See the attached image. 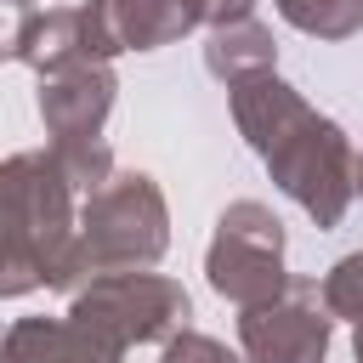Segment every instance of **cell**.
Masks as SVG:
<instances>
[{"label": "cell", "mask_w": 363, "mask_h": 363, "mask_svg": "<svg viewBox=\"0 0 363 363\" xmlns=\"http://www.w3.org/2000/svg\"><path fill=\"white\" fill-rule=\"evenodd\" d=\"M227 91H233V125L255 147L278 193H289L318 227H340L357 193V153L346 130L278 74H255Z\"/></svg>", "instance_id": "obj_1"}, {"label": "cell", "mask_w": 363, "mask_h": 363, "mask_svg": "<svg viewBox=\"0 0 363 363\" xmlns=\"http://www.w3.org/2000/svg\"><path fill=\"white\" fill-rule=\"evenodd\" d=\"M79 289L74 187L51 147L0 159V295Z\"/></svg>", "instance_id": "obj_2"}, {"label": "cell", "mask_w": 363, "mask_h": 363, "mask_svg": "<svg viewBox=\"0 0 363 363\" xmlns=\"http://www.w3.org/2000/svg\"><path fill=\"white\" fill-rule=\"evenodd\" d=\"M170 244V210L153 176L113 170L102 187L85 193L74 216V267L79 284L96 272H147Z\"/></svg>", "instance_id": "obj_3"}, {"label": "cell", "mask_w": 363, "mask_h": 363, "mask_svg": "<svg viewBox=\"0 0 363 363\" xmlns=\"http://www.w3.org/2000/svg\"><path fill=\"white\" fill-rule=\"evenodd\" d=\"M68 323L125 357L130 346L170 340L176 329H187V289L164 272H96L74 289Z\"/></svg>", "instance_id": "obj_4"}, {"label": "cell", "mask_w": 363, "mask_h": 363, "mask_svg": "<svg viewBox=\"0 0 363 363\" xmlns=\"http://www.w3.org/2000/svg\"><path fill=\"white\" fill-rule=\"evenodd\" d=\"M204 272H210V289L221 301H233L238 312L267 306L272 295L289 289V272H284V221L267 204H255V199L227 204L221 221H216V233H210Z\"/></svg>", "instance_id": "obj_5"}, {"label": "cell", "mask_w": 363, "mask_h": 363, "mask_svg": "<svg viewBox=\"0 0 363 363\" xmlns=\"http://www.w3.org/2000/svg\"><path fill=\"white\" fill-rule=\"evenodd\" d=\"M329 329H335V318L323 312L318 284L289 278L284 295H272L267 306H250L238 318V346H244V363H323Z\"/></svg>", "instance_id": "obj_6"}, {"label": "cell", "mask_w": 363, "mask_h": 363, "mask_svg": "<svg viewBox=\"0 0 363 363\" xmlns=\"http://www.w3.org/2000/svg\"><path fill=\"white\" fill-rule=\"evenodd\" d=\"M85 45L96 62L119 51H159L204 23V0H79Z\"/></svg>", "instance_id": "obj_7"}, {"label": "cell", "mask_w": 363, "mask_h": 363, "mask_svg": "<svg viewBox=\"0 0 363 363\" xmlns=\"http://www.w3.org/2000/svg\"><path fill=\"white\" fill-rule=\"evenodd\" d=\"M113 91H119V79H113L108 62H68L57 74H40V119L51 130V147L102 142Z\"/></svg>", "instance_id": "obj_8"}, {"label": "cell", "mask_w": 363, "mask_h": 363, "mask_svg": "<svg viewBox=\"0 0 363 363\" xmlns=\"http://www.w3.org/2000/svg\"><path fill=\"white\" fill-rule=\"evenodd\" d=\"M11 51L34 68V74H57L68 62H96L85 45V17L79 6H51V11H28L11 34Z\"/></svg>", "instance_id": "obj_9"}, {"label": "cell", "mask_w": 363, "mask_h": 363, "mask_svg": "<svg viewBox=\"0 0 363 363\" xmlns=\"http://www.w3.org/2000/svg\"><path fill=\"white\" fill-rule=\"evenodd\" d=\"M6 363H119V352L68 318H17L6 329Z\"/></svg>", "instance_id": "obj_10"}, {"label": "cell", "mask_w": 363, "mask_h": 363, "mask_svg": "<svg viewBox=\"0 0 363 363\" xmlns=\"http://www.w3.org/2000/svg\"><path fill=\"white\" fill-rule=\"evenodd\" d=\"M278 62V45H272V28H261L255 17L244 23H227V28H210V45H204V68L227 85L238 79H255V74H272Z\"/></svg>", "instance_id": "obj_11"}, {"label": "cell", "mask_w": 363, "mask_h": 363, "mask_svg": "<svg viewBox=\"0 0 363 363\" xmlns=\"http://www.w3.org/2000/svg\"><path fill=\"white\" fill-rule=\"evenodd\" d=\"M278 17L312 40H352L363 28V0H278Z\"/></svg>", "instance_id": "obj_12"}, {"label": "cell", "mask_w": 363, "mask_h": 363, "mask_svg": "<svg viewBox=\"0 0 363 363\" xmlns=\"http://www.w3.org/2000/svg\"><path fill=\"white\" fill-rule=\"evenodd\" d=\"M318 301H323L329 318H352V323L363 318V250H352V255H340V261L329 267Z\"/></svg>", "instance_id": "obj_13"}, {"label": "cell", "mask_w": 363, "mask_h": 363, "mask_svg": "<svg viewBox=\"0 0 363 363\" xmlns=\"http://www.w3.org/2000/svg\"><path fill=\"white\" fill-rule=\"evenodd\" d=\"M159 363H244L238 352H227L216 335H199V329H176L164 340V357Z\"/></svg>", "instance_id": "obj_14"}, {"label": "cell", "mask_w": 363, "mask_h": 363, "mask_svg": "<svg viewBox=\"0 0 363 363\" xmlns=\"http://www.w3.org/2000/svg\"><path fill=\"white\" fill-rule=\"evenodd\" d=\"M255 0H204V28H227V23H244Z\"/></svg>", "instance_id": "obj_15"}, {"label": "cell", "mask_w": 363, "mask_h": 363, "mask_svg": "<svg viewBox=\"0 0 363 363\" xmlns=\"http://www.w3.org/2000/svg\"><path fill=\"white\" fill-rule=\"evenodd\" d=\"M352 352H357V363H363V318H357V335H352Z\"/></svg>", "instance_id": "obj_16"}, {"label": "cell", "mask_w": 363, "mask_h": 363, "mask_svg": "<svg viewBox=\"0 0 363 363\" xmlns=\"http://www.w3.org/2000/svg\"><path fill=\"white\" fill-rule=\"evenodd\" d=\"M0 363H6V329H0Z\"/></svg>", "instance_id": "obj_17"}, {"label": "cell", "mask_w": 363, "mask_h": 363, "mask_svg": "<svg viewBox=\"0 0 363 363\" xmlns=\"http://www.w3.org/2000/svg\"><path fill=\"white\" fill-rule=\"evenodd\" d=\"M357 193H363V159H357Z\"/></svg>", "instance_id": "obj_18"}, {"label": "cell", "mask_w": 363, "mask_h": 363, "mask_svg": "<svg viewBox=\"0 0 363 363\" xmlns=\"http://www.w3.org/2000/svg\"><path fill=\"white\" fill-rule=\"evenodd\" d=\"M0 62H6V40H0Z\"/></svg>", "instance_id": "obj_19"}]
</instances>
